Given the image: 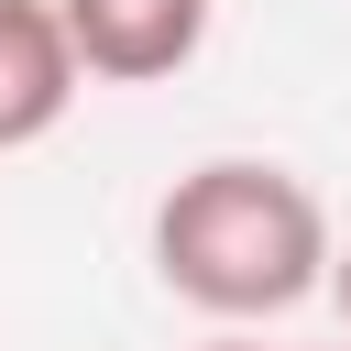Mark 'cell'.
I'll list each match as a JSON object with an SVG mask.
<instances>
[{"mask_svg":"<svg viewBox=\"0 0 351 351\" xmlns=\"http://www.w3.org/2000/svg\"><path fill=\"white\" fill-rule=\"evenodd\" d=\"M55 22H66L77 66H88L99 88H154V77L197 66L219 0H55Z\"/></svg>","mask_w":351,"mask_h":351,"instance_id":"obj_2","label":"cell"},{"mask_svg":"<svg viewBox=\"0 0 351 351\" xmlns=\"http://www.w3.org/2000/svg\"><path fill=\"white\" fill-rule=\"evenodd\" d=\"M77 88H88V66L55 22V0H0V154L44 143L77 110Z\"/></svg>","mask_w":351,"mask_h":351,"instance_id":"obj_3","label":"cell"},{"mask_svg":"<svg viewBox=\"0 0 351 351\" xmlns=\"http://www.w3.org/2000/svg\"><path fill=\"white\" fill-rule=\"evenodd\" d=\"M154 274L219 329L285 318L329 285V208L274 154H208L154 197Z\"/></svg>","mask_w":351,"mask_h":351,"instance_id":"obj_1","label":"cell"},{"mask_svg":"<svg viewBox=\"0 0 351 351\" xmlns=\"http://www.w3.org/2000/svg\"><path fill=\"white\" fill-rule=\"evenodd\" d=\"M208 351H263V340H208Z\"/></svg>","mask_w":351,"mask_h":351,"instance_id":"obj_5","label":"cell"},{"mask_svg":"<svg viewBox=\"0 0 351 351\" xmlns=\"http://www.w3.org/2000/svg\"><path fill=\"white\" fill-rule=\"evenodd\" d=\"M318 296H340V318H351V241H329V285Z\"/></svg>","mask_w":351,"mask_h":351,"instance_id":"obj_4","label":"cell"}]
</instances>
